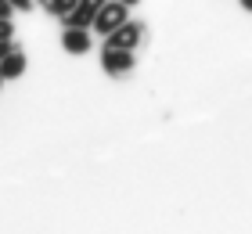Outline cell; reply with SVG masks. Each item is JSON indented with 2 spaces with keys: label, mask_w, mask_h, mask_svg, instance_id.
Returning a JSON list of instances; mask_svg holds the SVG:
<instances>
[{
  "label": "cell",
  "mask_w": 252,
  "mask_h": 234,
  "mask_svg": "<svg viewBox=\"0 0 252 234\" xmlns=\"http://www.w3.org/2000/svg\"><path fill=\"white\" fill-rule=\"evenodd\" d=\"M40 4H43V0H40Z\"/></svg>",
  "instance_id": "9a60e30c"
},
{
  "label": "cell",
  "mask_w": 252,
  "mask_h": 234,
  "mask_svg": "<svg viewBox=\"0 0 252 234\" xmlns=\"http://www.w3.org/2000/svg\"><path fill=\"white\" fill-rule=\"evenodd\" d=\"M101 4H105V0H79L76 11H68V15L62 18V26H79V29H90V26H94V15L101 11Z\"/></svg>",
  "instance_id": "277c9868"
},
{
  "label": "cell",
  "mask_w": 252,
  "mask_h": 234,
  "mask_svg": "<svg viewBox=\"0 0 252 234\" xmlns=\"http://www.w3.org/2000/svg\"><path fill=\"white\" fill-rule=\"evenodd\" d=\"M126 18H130V7H126L123 0H105V4H101V11L94 15V26H90V33H97V36H108V33L119 29Z\"/></svg>",
  "instance_id": "6da1fadb"
},
{
  "label": "cell",
  "mask_w": 252,
  "mask_h": 234,
  "mask_svg": "<svg viewBox=\"0 0 252 234\" xmlns=\"http://www.w3.org/2000/svg\"><path fill=\"white\" fill-rule=\"evenodd\" d=\"M0 40H15V22L11 18H0Z\"/></svg>",
  "instance_id": "ba28073f"
},
{
  "label": "cell",
  "mask_w": 252,
  "mask_h": 234,
  "mask_svg": "<svg viewBox=\"0 0 252 234\" xmlns=\"http://www.w3.org/2000/svg\"><path fill=\"white\" fill-rule=\"evenodd\" d=\"M0 83H4V76H0Z\"/></svg>",
  "instance_id": "5bb4252c"
},
{
  "label": "cell",
  "mask_w": 252,
  "mask_h": 234,
  "mask_svg": "<svg viewBox=\"0 0 252 234\" xmlns=\"http://www.w3.org/2000/svg\"><path fill=\"white\" fill-rule=\"evenodd\" d=\"M123 4H126V7H137V4H141V0H123Z\"/></svg>",
  "instance_id": "4fadbf2b"
},
{
  "label": "cell",
  "mask_w": 252,
  "mask_h": 234,
  "mask_svg": "<svg viewBox=\"0 0 252 234\" xmlns=\"http://www.w3.org/2000/svg\"><path fill=\"white\" fill-rule=\"evenodd\" d=\"M94 36H90V29H79V26H65L62 29V47L68 54H87Z\"/></svg>",
  "instance_id": "5b68a950"
},
{
  "label": "cell",
  "mask_w": 252,
  "mask_h": 234,
  "mask_svg": "<svg viewBox=\"0 0 252 234\" xmlns=\"http://www.w3.org/2000/svg\"><path fill=\"white\" fill-rule=\"evenodd\" d=\"M22 72H26V54H22L18 47H11V51L0 58V76L4 79H18Z\"/></svg>",
  "instance_id": "8992f818"
},
{
  "label": "cell",
  "mask_w": 252,
  "mask_h": 234,
  "mask_svg": "<svg viewBox=\"0 0 252 234\" xmlns=\"http://www.w3.org/2000/svg\"><path fill=\"white\" fill-rule=\"evenodd\" d=\"M144 40V26L141 22H133V18H126L119 29H112L108 36H105V47H123V51H137Z\"/></svg>",
  "instance_id": "3957f363"
},
{
  "label": "cell",
  "mask_w": 252,
  "mask_h": 234,
  "mask_svg": "<svg viewBox=\"0 0 252 234\" xmlns=\"http://www.w3.org/2000/svg\"><path fill=\"white\" fill-rule=\"evenodd\" d=\"M79 0H43V7H47V15L51 18H65L68 11H76Z\"/></svg>",
  "instance_id": "52a82bcc"
},
{
  "label": "cell",
  "mask_w": 252,
  "mask_h": 234,
  "mask_svg": "<svg viewBox=\"0 0 252 234\" xmlns=\"http://www.w3.org/2000/svg\"><path fill=\"white\" fill-rule=\"evenodd\" d=\"M238 4H242V11H252V0H238Z\"/></svg>",
  "instance_id": "7c38bea8"
},
{
  "label": "cell",
  "mask_w": 252,
  "mask_h": 234,
  "mask_svg": "<svg viewBox=\"0 0 252 234\" xmlns=\"http://www.w3.org/2000/svg\"><path fill=\"white\" fill-rule=\"evenodd\" d=\"M15 15V7H11V0H0V18H11Z\"/></svg>",
  "instance_id": "30bf717a"
},
{
  "label": "cell",
  "mask_w": 252,
  "mask_h": 234,
  "mask_svg": "<svg viewBox=\"0 0 252 234\" xmlns=\"http://www.w3.org/2000/svg\"><path fill=\"white\" fill-rule=\"evenodd\" d=\"M36 4H40V0H11V7H15V11H32Z\"/></svg>",
  "instance_id": "9c48e42d"
},
{
  "label": "cell",
  "mask_w": 252,
  "mask_h": 234,
  "mask_svg": "<svg viewBox=\"0 0 252 234\" xmlns=\"http://www.w3.org/2000/svg\"><path fill=\"white\" fill-rule=\"evenodd\" d=\"M137 65V54L133 51H123V47H101V72L119 79V76H130Z\"/></svg>",
  "instance_id": "7a4b0ae2"
},
{
  "label": "cell",
  "mask_w": 252,
  "mask_h": 234,
  "mask_svg": "<svg viewBox=\"0 0 252 234\" xmlns=\"http://www.w3.org/2000/svg\"><path fill=\"white\" fill-rule=\"evenodd\" d=\"M11 47H15V40H0V58H4V54L11 51Z\"/></svg>",
  "instance_id": "8fae6325"
}]
</instances>
